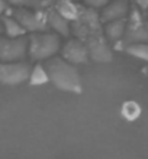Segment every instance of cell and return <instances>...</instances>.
Here are the masks:
<instances>
[{
    "mask_svg": "<svg viewBox=\"0 0 148 159\" xmlns=\"http://www.w3.org/2000/svg\"><path fill=\"white\" fill-rule=\"evenodd\" d=\"M145 15H147V17H148V7H147V10H145Z\"/></svg>",
    "mask_w": 148,
    "mask_h": 159,
    "instance_id": "cell-22",
    "label": "cell"
},
{
    "mask_svg": "<svg viewBox=\"0 0 148 159\" xmlns=\"http://www.w3.org/2000/svg\"><path fill=\"white\" fill-rule=\"evenodd\" d=\"M131 2L129 0H110L105 7L100 10V22L105 25L112 20H121L128 19L131 12Z\"/></svg>",
    "mask_w": 148,
    "mask_h": 159,
    "instance_id": "cell-8",
    "label": "cell"
},
{
    "mask_svg": "<svg viewBox=\"0 0 148 159\" xmlns=\"http://www.w3.org/2000/svg\"><path fill=\"white\" fill-rule=\"evenodd\" d=\"M2 32H3V30H2V25H0V36H2Z\"/></svg>",
    "mask_w": 148,
    "mask_h": 159,
    "instance_id": "cell-21",
    "label": "cell"
},
{
    "mask_svg": "<svg viewBox=\"0 0 148 159\" xmlns=\"http://www.w3.org/2000/svg\"><path fill=\"white\" fill-rule=\"evenodd\" d=\"M28 55V36H0V62H19Z\"/></svg>",
    "mask_w": 148,
    "mask_h": 159,
    "instance_id": "cell-4",
    "label": "cell"
},
{
    "mask_svg": "<svg viewBox=\"0 0 148 159\" xmlns=\"http://www.w3.org/2000/svg\"><path fill=\"white\" fill-rule=\"evenodd\" d=\"M87 49H89V55L93 59H96V61H100V62H109L110 59H112V52H110V49L107 48V45L105 43L103 39L93 41Z\"/></svg>",
    "mask_w": 148,
    "mask_h": 159,
    "instance_id": "cell-13",
    "label": "cell"
},
{
    "mask_svg": "<svg viewBox=\"0 0 148 159\" xmlns=\"http://www.w3.org/2000/svg\"><path fill=\"white\" fill-rule=\"evenodd\" d=\"M32 85H44L50 81V77H48V72H47V68L45 65L41 62H36L34 67L31 68V72H29V78H28Z\"/></svg>",
    "mask_w": 148,
    "mask_h": 159,
    "instance_id": "cell-14",
    "label": "cell"
},
{
    "mask_svg": "<svg viewBox=\"0 0 148 159\" xmlns=\"http://www.w3.org/2000/svg\"><path fill=\"white\" fill-rule=\"evenodd\" d=\"M31 65L25 61L0 62V83L4 85H17L29 78Z\"/></svg>",
    "mask_w": 148,
    "mask_h": 159,
    "instance_id": "cell-6",
    "label": "cell"
},
{
    "mask_svg": "<svg viewBox=\"0 0 148 159\" xmlns=\"http://www.w3.org/2000/svg\"><path fill=\"white\" fill-rule=\"evenodd\" d=\"M142 72H144V74H145V77H147V78H148V67H145L144 70H142Z\"/></svg>",
    "mask_w": 148,
    "mask_h": 159,
    "instance_id": "cell-20",
    "label": "cell"
},
{
    "mask_svg": "<svg viewBox=\"0 0 148 159\" xmlns=\"http://www.w3.org/2000/svg\"><path fill=\"white\" fill-rule=\"evenodd\" d=\"M80 2H83V0H80Z\"/></svg>",
    "mask_w": 148,
    "mask_h": 159,
    "instance_id": "cell-23",
    "label": "cell"
},
{
    "mask_svg": "<svg viewBox=\"0 0 148 159\" xmlns=\"http://www.w3.org/2000/svg\"><path fill=\"white\" fill-rule=\"evenodd\" d=\"M127 54H129L134 58H138L141 61L148 62V42H142V43H132V45H127L122 48Z\"/></svg>",
    "mask_w": 148,
    "mask_h": 159,
    "instance_id": "cell-15",
    "label": "cell"
},
{
    "mask_svg": "<svg viewBox=\"0 0 148 159\" xmlns=\"http://www.w3.org/2000/svg\"><path fill=\"white\" fill-rule=\"evenodd\" d=\"M9 12H10V7H9L7 0H0V17H3Z\"/></svg>",
    "mask_w": 148,
    "mask_h": 159,
    "instance_id": "cell-19",
    "label": "cell"
},
{
    "mask_svg": "<svg viewBox=\"0 0 148 159\" xmlns=\"http://www.w3.org/2000/svg\"><path fill=\"white\" fill-rule=\"evenodd\" d=\"M55 10L64 19H67L68 22L77 20L81 16V9L79 7V4L74 0H60L57 3V6H55Z\"/></svg>",
    "mask_w": 148,
    "mask_h": 159,
    "instance_id": "cell-12",
    "label": "cell"
},
{
    "mask_svg": "<svg viewBox=\"0 0 148 159\" xmlns=\"http://www.w3.org/2000/svg\"><path fill=\"white\" fill-rule=\"evenodd\" d=\"M50 81L61 91L81 93V78L76 65L67 62L63 57H54L44 64Z\"/></svg>",
    "mask_w": 148,
    "mask_h": 159,
    "instance_id": "cell-1",
    "label": "cell"
},
{
    "mask_svg": "<svg viewBox=\"0 0 148 159\" xmlns=\"http://www.w3.org/2000/svg\"><path fill=\"white\" fill-rule=\"evenodd\" d=\"M0 25H2V30L4 32V36L7 38H21V36H26L25 28L21 25V22L9 12L7 15H4L3 17H0Z\"/></svg>",
    "mask_w": 148,
    "mask_h": 159,
    "instance_id": "cell-9",
    "label": "cell"
},
{
    "mask_svg": "<svg viewBox=\"0 0 148 159\" xmlns=\"http://www.w3.org/2000/svg\"><path fill=\"white\" fill-rule=\"evenodd\" d=\"M61 46V36L54 32H35L28 36V55L36 62L57 57Z\"/></svg>",
    "mask_w": 148,
    "mask_h": 159,
    "instance_id": "cell-2",
    "label": "cell"
},
{
    "mask_svg": "<svg viewBox=\"0 0 148 159\" xmlns=\"http://www.w3.org/2000/svg\"><path fill=\"white\" fill-rule=\"evenodd\" d=\"M129 2H131V0H129Z\"/></svg>",
    "mask_w": 148,
    "mask_h": 159,
    "instance_id": "cell-24",
    "label": "cell"
},
{
    "mask_svg": "<svg viewBox=\"0 0 148 159\" xmlns=\"http://www.w3.org/2000/svg\"><path fill=\"white\" fill-rule=\"evenodd\" d=\"M121 113H122V116L127 119V120H129V121L136 120L141 114V106L138 104L136 101L129 100V101H127V103L122 104Z\"/></svg>",
    "mask_w": 148,
    "mask_h": 159,
    "instance_id": "cell-16",
    "label": "cell"
},
{
    "mask_svg": "<svg viewBox=\"0 0 148 159\" xmlns=\"http://www.w3.org/2000/svg\"><path fill=\"white\" fill-rule=\"evenodd\" d=\"M13 16L21 22L26 32H45L48 28V16L47 13L41 10H31L29 7H16L10 10Z\"/></svg>",
    "mask_w": 148,
    "mask_h": 159,
    "instance_id": "cell-5",
    "label": "cell"
},
{
    "mask_svg": "<svg viewBox=\"0 0 148 159\" xmlns=\"http://www.w3.org/2000/svg\"><path fill=\"white\" fill-rule=\"evenodd\" d=\"M121 42L123 43V46L148 42V29L145 26V19H142L140 13V7L135 6L131 7L129 16L127 19V30Z\"/></svg>",
    "mask_w": 148,
    "mask_h": 159,
    "instance_id": "cell-3",
    "label": "cell"
},
{
    "mask_svg": "<svg viewBox=\"0 0 148 159\" xmlns=\"http://www.w3.org/2000/svg\"><path fill=\"white\" fill-rule=\"evenodd\" d=\"M125 30H127V19L107 22L103 26V32H105L106 39L110 42H121L123 39Z\"/></svg>",
    "mask_w": 148,
    "mask_h": 159,
    "instance_id": "cell-10",
    "label": "cell"
},
{
    "mask_svg": "<svg viewBox=\"0 0 148 159\" xmlns=\"http://www.w3.org/2000/svg\"><path fill=\"white\" fill-rule=\"evenodd\" d=\"M9 6H15L16 7H29L31 6V0H7Z\"/></svg>",
    "mask_w": 148,
    "mask_h": 159,
    "instance_id": "cell-18",
    "label": "cell"
},
{
    "mask_svg": "<svg viewBox=\"0 0 148 159\" xmlns=\"http://www.w3.org/2000/svg\"><path fill=\"white\" fill-rule=\"evenodd\" d=\"M48 16V28L54 30V34L60 36H68L70 35V22L64 19L57 10H51L47 13Z\"/></svg>",
    "mask_w": 148,
    "mask_h": 159,
    "instance_id": "cell-11",
    "label": "cell"
},
{
    "mask_svg": "<svg viewBox=\"0 0 148 159\" xmlns=\"http://www.w3.org/2000/svg\"><path fill=\"white\" fill-rule=\"evenodd\" d=\"M109 2L110 0H83V4L92 10H102Z\"/></svg>",
    "mask_w": 148,
    "mask_h": 159,
    "instance_id": "cell-17",
    "label": "cell"
},
{
    "mask_svg": "<svg viewBox=\"0 0 148 159\" xmlns=\"http://www.w3.org/2000/svg\"><path fill=\"white\" fill-rule=\"evenodd\" d=\"M61 57L73 65H81L89 61V49L79 39H68L61 46Z\"/></svg>",
    "mask_w": 148,
    "mask_h": 159,
    "instance_id": "cell-7",
    "label": "cell"
}]
</instances>
